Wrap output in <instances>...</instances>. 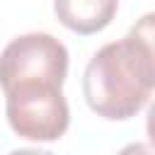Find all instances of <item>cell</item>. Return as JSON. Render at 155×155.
I'll return each instance as SVG.
<instances>
[{
  "instance_id": "obj_1",
  "label": "cell",
  "mask_w": 155,
  "mask_h": 155,
  "mask_svg": "<svg viewBox=\"0 0 155 155\" xmlns=\"http://www.w3.org/2000/svg\"><path fill=\"white\" fill-rule=\"evenodd\" d=\"M155 90V63L148 48L128 31L104 44L87 63L82 92L90 109L109 121L136 116Z\"/></svg>"
},
{
  "instance_id": "obj_2",
  "label": "cell",
  "mask_w": 155,
  "mask_h": 155,
  "mask_svg": "<svg viewBox=\"0 0 155 155\" xmlns=\"http://www.w3.org/2000/svg\"><path fill=\"white\" fill-rule=\"evenodd\" d=\"M10 128L27 140H58L70 124V109L58 85L24 82L5 92Z\"/></svg>"
},
{
  "instance_id": "obj_3",
  "label": "cell",
  "mask_w": 155,
  "mask_h": 155,
  "mask_svg": "<svg viewBox=\"0 0 155 155\" xmlns=\"http://www.w3.org/2000/svg\"><path fill=\"white\" fill-rule=\"evenodd\" d=\"M68 75V48L51 34L31 31L12 39L0 53L2 92L24 82H46L63 87Z\"/></svg>"
},
{
  "instance_id": "obj_4",
  "label": "cell",
  "mask_w": 155,
  "mask_h": 155,
  "mask_svg": "<svg viewBox=\"0 0 155 155\" xmlns=\"http://www.w3.org/2000/svg\"><path fill=\"white\" fill-rule=\"evenodd\" d=\"M119 0H53L58 22L75 34H97L116 17Z\"/></svg>"
},
{
  "instance_id": "obj_5",
  "label": "cell",
  "mask_w": 155,
  "mask_h": 155,
  "mask_svg": "<svg viewBox=\"0 0 155 155\" xmlns=\"http://www.w3.org/2000/svg\"><path fill=\"white\" fill-rule=\"evenodd\" d=\"M128 31L148 48V53H150V58H153V63H155V12L143 15Z\"/></svg>"
},
{
  "instance_id": "obj_6",
  "label": "cell",
  "mask_w": 155,
  "mask_h": 155,
  "mask_svg": "<svg viewBox=\"0 0 155 155\" xmlns=\"http://www.w3.org/2000/svg\"><path fill=\"white\" fill-rule=\"evenodd\" d=\"M116 155H155L145 143H128V145H124Z\"/></svg>"
},
{
  "instance_id": "obj_7",
  "label": "cell",
  "mask_w": 155,
  "mask_h": 155,
  "mask_svg": "<svg viewBox=\"0 0 155 155\" xmlns=\"http://www.w3.org/2000/svg\"><path fill=\"white\" fill-rule=\"evenodd\" d=\"M145 131H148L150 143L155 145V102H153L150 109H148V116H145Z\"/></svg>"
},
{
  "instance_id": "obj_8",
  "label": "cell",
  "mask_w": 155,
  "mask_h": 155,
  "mask_svg": "<svg viewBox=\"0 0 155 155\" xmlns=\"http://www.w3.org/2000/svg\"><path fill=\"white\" fill-rule=\"evenodd\" d=\"M10 155H53L48 150H36V148H19V150H12Z\"/></svg>"
}]
</instances>
